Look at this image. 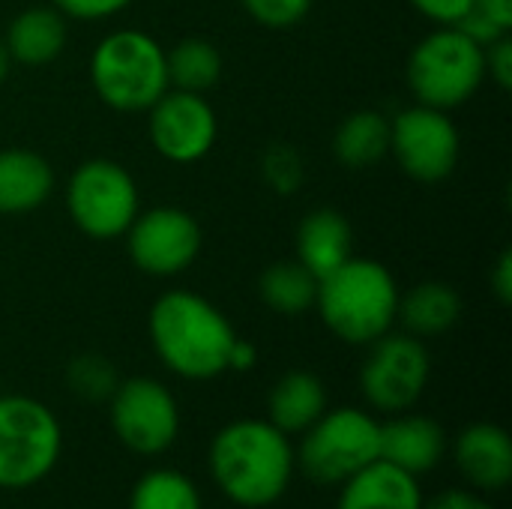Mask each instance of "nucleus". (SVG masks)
I'll list each match as a JSON object with an SVG mask.
<instances>
[{
  "label": "nucleus",
  "mask_w": 512,
  "mask_h": 509,
  "mask_svg": "<svg viewBox=\"0 0 512 509\" xmlns=\"http://www.w3.org/2000/svg\"><path fill=\"white\" fill-rule=\"evenodd\" d=\"M207 465L216 489L231 504L264 509L282 501L288 492L297 471V456L291 438L267 417H243L225 423L213 435Z\"/></svg>",
  "instance_id": "obj_1"
},
{
  "label": "nucleus",
  "mask_w": 512,
  "mask_h": 509,
  "mask_svg": "<svg viewBox=\"0 0 512 509\" xmlns=\"http://www.w3.org/2000/svg\"><path fill=\"white\" fill-rule=\"evenodd\" d=\"M147 333L159 363L183 381L225 375L231 345L237 342V330L225 312L186 288L156 297L147 315Z\"/></svg>",
  "instance_id": "obj_2"
},
{
  "label": "nucleus",
  "mask_w": 512,
  "mask_h": 509,
  "mask_svg": "<svg viewBox=\"0 0 512 509\" xmlns=\"http://www.w3.org/2000/svg\"><path fill=\"white\" fill-rule=\"evenodd\" d=\"M399 282L375 258L351 255L339 270L318 282L315 309L324 327L348 345H372L399 318Z\"/></svg>",
  "instance_id": "obj_3"
},
{
  "label": "nucleus",
  "mask_w": 512,
  "mask_h": 509,
  "mask_svg": "<svg viewBox=\"0 0 512 509\" xmlns=\"http://www.w3.org/2000/svg\"><path fill=\"white\" fill-rule=\"evenodd\" d=\"M90 84L111 111L147 114L171 87L162 42L138 27L105 33L90 54Z\"/></svg>",
  "instance_id": "obj_4"
},
{
  "label": "nucleus",
  "mask_w": 512,
  "mask_h": 509,
  "mask_svg": "<svg viewBox=\"0 0 512 509\" xmlns=\"http://www.w3.org/2000/svg\"><path fill=\"white\" fill-rule=\"evenodd\" d=\"M405 81L420 105L453 111L486 81V48L459 27H435L408 54Z\"/></svg>",
  "instance_id": "obj_5"
},
{
  "label": "nucleus",
  "mask_w": 512,
  "mask_h": 509,
  "mask_svg": "<svg viewBox=\"0 0 512 509\" xmlns=\"http://www.w3.org/2000/svg\"><path fill=\"white\" fill-rule=\"evenodd\" d=\"M60 453L63 426L45 402L24 393L0 396V489L39 486L57 468Z\"/></svg>",
  "instance_id": "obj_6"
},
{
  "label": "nucleus",
  "mask_w": 512,
  "mask_h": 509,
  "mask_svg": "<svg viewBox=\"0 0 512 509\" xmlns=\"http://www.w3.org/2000/svg\"><path fill=\"white\" fill-rule=\"evenodd\" d=\"M297 468L321 486H342L348 477L381 459V423L363 408H327L294 450Z\"/></svg>",
  "instance_id": "obj_7"
},
{
  "label": "nucleus",
  "mask_w": 512,
  "mask_h": 509,
  "mask_svg": "<svg viewBox=\"0 0 512 509\" xmlns=\"http://www.w3.org/2000/svg\"><path fill=\"white\" fill-rule=\"evenodd\" d=\"M66 213L90 240H117L141 210V192L132 171L114 159H87L66 180Z\"/></svg>",
  "instance_id": "obj_8"
},
{
  "label": "nucleus",
  "mask_w": 512,
  "mask_h": 509,
  "mask_svg": "<svg viewBox=\"0 0 512 509\" xmlns=\"http://www.w3.org/2000/svg\"><path fill=\"white\" fill-rule=\"evenodd\" d=\"M369 354L360 366V393L369 408L381 414L411 411L432 375V357L423 339L411 333H387L366 345Z\"/></svg>",
  "instance_id": "obj_9"
},
{
  "label": "nucleus",
  "mask_w": 512,
  "mask_h": 509,
  "mask_svg": "<svg viewBox=\"0 0 512 509\" xmlns=\"http://www.w3.org/2000/svg\"><path fill=\"white\" fill-rule=\"evenodd\" d=\"M390 153L411 180L441 183L459 168L462 135L450 111L414 102L390 120Z\"/></svg>",
  "instance_id": "obj_10"
},
{
  "label": "nucleus",
  "mask_w": 512,
  "mask_h": 509,
  "mask_svg": "<svg viewBox=\"0 0 512 509\" xmlns=\"http://www.w3.org/2000/svg\"><path fill=\"white\" fill-rule=\"evenodd\" d=\"M123 237L132 264L153 279L186 273L204 249V231L198 219L189 210L171 204L138 210Z\"/></svg>",
  "instance_id": "obj_11"
},
{
  "label": "nucleus",
  "mask_w": 512,
  "mask_h": 509,
  "mask_svg": "<svg viewBox=\"0 0 512 509\" xmlns=\"http://www.w3.org/2000/svg\"><path fill=\"white\" fill-rule=\"evenodd\" d=\"M117 441L138 456H162L180 435V408L174 393L156 378L120 381L108 399Z\"/></svg>",
  "instance_id": "obj_12"
},
{
  "label": "nucleus",
  "mask_w": 512,
  "mask_h": 509,
  "mask_svg": "<svg viewBox=\"0 0 512 509\" xmlns=\"http://www.w3.org/2000/svg\"><path fill=\"white\" fill-rule=\"evenodd\" d=\"M147 135L153 150L171 165H195L216 147L219 117L204 93L168 87L147 111Z\"/></svg>",
  "instance_id": "obj_13"
},
{
  "label": "nucleus",
  "mask_w": 512,
  "mask_h": 509,
  "mask_svg": "<svg viewBox=\"0 0 512 509\" xmlns=\"http://www.w3.org/2000/svg\"><path fill=\"white\" fill-rule=\"evenodd\" d=\"M447 432L429 414L402 411L381 423V459L408 471L411 477L432 474L447 456Z\"/></svg>",
  "instance_id": "obj_14"
},
{
  "label": "nucleus",
  "mask_w": 512,
  "mask_h": 509,
  "mask_svg": "<svg viewBox=\"0 0 512 509\" xmlns=\"http://www.w3.org/2000/svg\"><path fill=\"white\" fill-rule=\"evenodd\" d=\"M453 462L477 492H501L512 483V441L498 423H474L453 441Z\"/></svg>",
  "instance_id": "obj_15"
},
{
  "label": "nucleus",
  "mask_w": 512,
  "mask_h": 509,
  "mask_svg": "<svg viewBox=\"0 0 512 509\" xmlns=\"http://www.w3.org/2000/svg\"><path fill=\"white\" fill-rule=\"evenodd\" d=\"M294 246V258L321 282L354 255V228L342 210L315 207L300 219Z\"/></svg>",
  "instance_id": "obj_16"
},
{
  "label": "nucleus",
  "mask_w": 512,
  "mask_h": 509,
  "mask_svg": "<svg viewBox=\"0 0 512 509\" xmlns=\"http://www.w3.org/2000/svg\"><path fill=\"white\" fill-rule=\"evenodd\" d=\"M420 477L378 459L348 477L336 498V509H423Z\"/></svg>",
  "instance_id": "obj_17"
},
{
  "label": "nucleus",
  "mask_w": 512,
  "mask_h": 509,
  "mask_svg": "<svg viewBox=\"0 0 512 509\" xmlns=\"http://www.w3.org/2000/svg\"><path fill=\"white\" fill-rule=\"evenodd\" d=\"M54 195L51 162L27 147L0 150V216H24Z\"/></svg>",
  "instance_id": "obj_18"
},
{
  "label": "nucleus",
  "mask_w": 512,
  "mask_h": 509,
  "mask_svg": "<svg viewBox=\"0 0 512 509\" xmlns=\"http://www.w3.org/2000/svg\"><path fill=\"white\" fill-rule=\"evenodd\" d=\"M69 30H66V15L57 12L54 6H30L21 9L3 33L6 51L12 63L21 66H48L54 63L63 48H66Z\"/></svg>",
  "instance_id": "obj_19"
},
{
  "label": "nucleus",
  "mask_w": 512,
  "mask_h": 509,
  "mask_svg": "<svg viewBox=\"0 0 512 509\" xmlns=\"http://www.w3.org/2000/svg\"><path fill=\"white\" fill-rule=\"evenodd\" d=\"M327 408L330 402L324 381L306 369L285 372L267 393V420L288 438L303 435Z\"/></svg>",
  "instance_id": "obj_20"
},
{
  "label": "nucleus",
  "mask_w": 512,
  "mask_h": 509,
  "mask_svg": "<svg viewBox=\"0 0 512 509\" xmlns=\"http://www.w3.org/2000/svg\"><path fill=\"white\" fill-rule=\"evenodd\" d=\"M465 312V303L459 291L447 282H420L399 294V318L396 324L405 327V333L417 339H432L450 333Z\"/></svg>",
  "instance_id": "obj_21"
},
{
  "label": "nucleus",
  "mask_w": 512,
  "mask_h": 509,
  "mask_svg": "<svg viewBox=\"0 0 512 509\" xmlns=\"http://www.w3.org/2000/svg\"><path fill=\"white\" fill-rule=\"evenodd\" d=\"M333 156L345 168H372L390 156V117L378 108L351 111L333 132Z\"/></svg>",
  "instance_id": "obj_22"
},
{
  "label": "nucleus",
  "mask_w": 512,
  "mask_h": 509,
  "mask_svg": "<svg viewBox=\"0 0 512 509\" xmlns=\"http://www.w3.org/2000/svg\"><path fill=\"white\" fill-rule=\"evenodd\" d=\"M258 297L261 303L285 318L306 315L315 309L318 297V276L309 273L297 258H285L270 264L258 279Z\"/></svg>",
  "instance_id": "obj_23"
},
{
  "label": "nucleus",
  "mask_w": 512,
  "mask_h": 509,
  "mask_svg": "<svg viewBox=\"0 0 512 509\" xmlns=\"http://www.w3.org/2000/svg\"><path fill=\"white\" fill-rule=\"evenodd\" d=\"M168 84L186 93H207L219 84L225 72V57L216 42L204 36L180 39L174 48H165Z\"/></svg>",
  "instance_id": "obj_24"
},
{
  "label": "nucleus",
  "mask_w": 512,
  "mask_h": 509,
  "mask_svg": "<svg viewBox=\"0 0 512 509\" xmlns=\"http://www.w3.org/2000/svg\"><path fill=\"white\" fill-rule=\"evenodd\" d=\"M129 509H204V501L186 474L174 468H156L135 483Z\"/></svg>",
  "instance_id": "obj_25"
},
{
  "label": "nucleus",
  "mask_w": 512,
  "mask_h": 509,
  "mask_svg": "<svg viewBox=\"0 0 512 509\" xmlns=\"http://www.w3.org/2000/svg\"><path fill=\"white\" fill-rule=\"evenodd\" d=\"M66 384H69L72 396L99 405V402L111 399L120 378H117V369L111 360H105L99 354H81L66 366Z\"/></svg>",
  "instance_id": "obj_26"
},
{
  "label": "nucleus",
  "mask_w": 512,
  "mask_h": 509,
  "mask_svg": "<svg viewBox=\"0 0 512 509\" xmlns=\"http://www.w3.org/2000/svg\"><path fill=\"white\" fill-rule=\"evenodd\" d=\"M261 177L276 195H294L303 186V159L291 144H270L261 156Z\"/></svg>",
  "instance_id": "obj_27"
},
{
  "label": "nucleus",
  "mask_w": 512,
  "mask_h": 509,
  "mask_svg": "<svg viewBox=\"0 0 512 509\" xmlns=\"http://www.w3.org/2000/svg\"><path fill=\"white\" fill-rule=\"evenodd\" d=\"M240 9L267 30H291L309 12L315 0H237Z\"/></svg>",
  "instance_id": "obj_28"
},
{
  "label": "nucleus",
  "mask_w": 512,
  "mask_h": 509,
  "mask_svg": "<svg viewBox=\"0 0 512 509\" xmlns=\"http://www.w3.org/2000/svg\"><path fill=\"white\" fill-rule=\"evenodd\" d=\"M57 12L78 21H108L126 12L135 0H51Z\"/></svg>",
  "instance_id": "obj_29"
},
{
  "label": "nucleus",
  "mask_w": 512,
  "mask_h": 509,
  "mask_svg": "<svg viewBox=\"0 0 512 509\" xmlns=\"http://www.w3.org/2000/svg\"><path fill=\"white\" fill-rule=\"evenodd\" d=\"M408 3L435 27H456L477 6V0H408Z\"/></svg>",
  "instance_id": "obj_30"
},
{
  "label": "nucleus",
  "mask_w": 512,
  "mask_h": 509,
  "mask_svg": "<svg viewBox=\"0 0 512 509\" xmlns=\"http://www.w3.org/2000/svg\"><path fill=\"white\" fill-rule=\"evenodd\" d=\"M486 78L501 90H512V36H501L486 45Z\"/></svg>",
  "instance_id": "obj_31"
},
{
  "label": "nucleus",
  "mask_w": 512,
  "mask_h": 509,
  "mask_svg": "<svg viewBox=\"0 0 512 509\" xmlns=\"http://www.w3.org/2000/svg\"><path fill=\"white\" fill-rule=\"evenodd\" d=\"M489 288H492V294L498 297V303H501V306H510L512 303V252L510 249H504V252L498 255V261H495V267H492V273H489Z\"/></svg>",
  "instance_id": "obj_32"
},
{
  "label": "nucleus",
  "mask_w": 512,
  "mask_h": 509,
  "mask_svg": "<svg viewBox=\"0 0 512 509\" xmlns=\"http://www.w3.org/2000/svg\"><path fill=\"white\" fill-rule=\"evenodd\" d=\"M423 509H495L486 498L474 495V492H465V489H447L444 495L426 501Z\"/></svg>",
  "instance_id": "obj_33"
},
{
  "label": "nucleus",
  "mask_w": 512,
  "mask_h": 509,
  "mask_svg": "<svg viewBox=\"0 0 512 509\" xmlns=\"http://www.w3.org/2000/svg\"><path fill=\"white\" fill-rule=\"evenodd\" d=\"M255 363H258V348L237 336V342L231 345V354H228V372H249V369H255Z\"/></svg>",
  "instance_id": "obj_34"
},
{
  "label": "nucleus",
  "mask_w": 512,
  "mask_h": 509,
  "mask_svg": "<svg viewBox=\"0 0 512 509\" xmlns=\"http://www.w3.org/2000/svg\"><path fill=\"white\" fill-rule=\"evenodd\" d=\"M477 6L492 15L498 24H504L507 30H512V0H477Z\"/></svg>",
  "instance_id": "obj_35"
},
{
  "label": "nucleus",
  "mask_w": 512,
  "mask_h": 509,
  "mask_svg": "<svg viewBox=\"0 0 512 509\" xmlns=\"http://www.w3.org/2000/svg\"><path fill=\"white\" fill-rule=\"evenodd\" d=\"M9 72H12V57H9L6 42H3V36H0V84L9 78Z\"/></svg>",
  "instance_id": "obj_36"
}]
</instances>
